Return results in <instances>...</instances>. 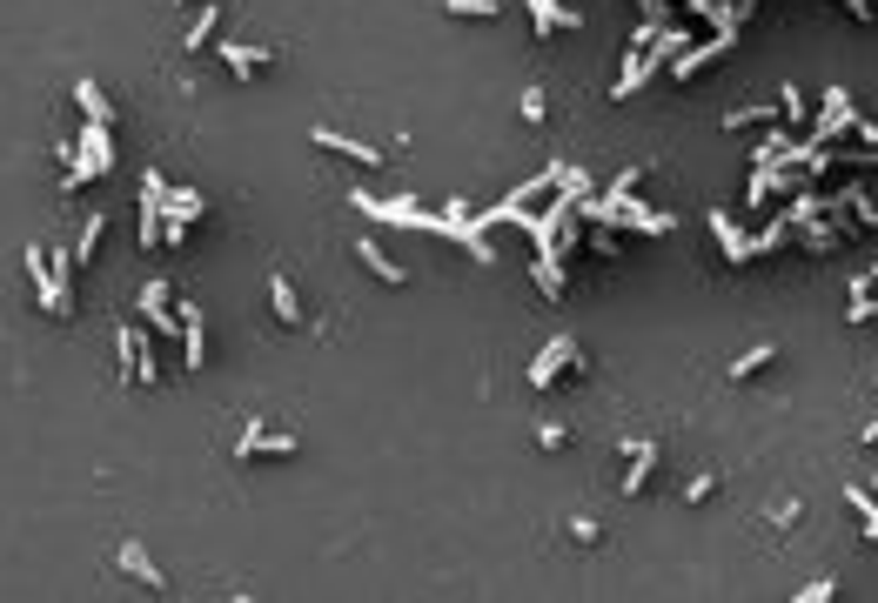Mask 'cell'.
I'll list each match as a JSON object with an SVG mask.
<instances>
[{"label": "cell", "mask_w": 878, "mask_h": 603, "mask_svg": "<svg viewBox=\"0 0 878 603\" xmlns=\"http://www.w3.org/2000/svg\"><path fill=\"white\" fill-rule=\"evenodd\" d=\"M711 235H718V255L731 268H744V262H758V255H751V235H744L738 222H731V215H724V208H711Z\"/></svg>", "instance_id": "obj_11"}, {"label": "cell", "mask_w": 878, "mask_h": 603, "mask_svg": "<svg viewBox=\"0 0 878 603\" xmlns=\"http://www.w3.org/2000/svg\"><path fill=\"white\" fill-rule=\"evenodd\" d=\"M778 121H785V128H805L811 114H805V88H798V81H785V88H778Z\"/></svg>", "instance_id": "obj_23"}, {"label": "cell", "mask_w": 878, "mask_h": 603, "mask_svg": "<svg viewBox=\"0 0 878 603\" xmlns=\"http://www.w3.org/2000/svg\"><path fill=\"white\" fill-rule=\"evenodd\" d=\"M114 563H121L128 577H141V583H148V590H168V577H161V563L148 557V550H141L135 536H121V550H114Z\"/></svg>", "instance_id": "obj_13"}, {"label": "cell", "mask_w": 878, "mask_h": 603, "mask_svg": "<svg viewBox=\"0 0 878 603\" xmlns=\"http://www.w3.org/2000/svg\"><path fill=\"white\" fill-rule=\"evenodd\" d=\"M21 268L34 275V295H41L47 315H74V268H81V262H74V248H54V255H47V248L27 242Z\"/></svg>", "instance_id": "obj_1"}, {"label": "cell", "mask_w": 878, "mask_h": 603, "mask_svg": "<svg viewBox=\"0 0 878 603\" xmlns=\"http://www.w3.org/2000/svg\"><path fill=\"white\" fill-rule=\"evenodd\" d=\"M530 7V27H537V41H550V34H570V27H584V14L577 7H563V0H523Z\"/></svg>", "instance_id": "obj_9"}, {"label": "cell", "mask_w": 878, "mask_h": 603, "mask_svg": "<svg viewBox=\"0 0 878 603\" xmlns=\"http://www.w3.org/2000/svg\"><path fill=\"white\" fill-rule=\"evenodd\" d=\"M74 101H81V114H88V121H101V128H114V121H121V114H114V101L101 94V81H94V74H81V81H74Z\"/></svg>", "instance_id": "obj_15"}, {"label": "cell", "mask_w": 878, "mask_h": 603, "mask_svg": "<svg viewBox=\"0 0 878 603\" xmlns=\"http://www.w3.org/2000/svg\"><path fill=\"white\" fill-rule=\"evenodd\" d=\"M563 443H570V429H563V423H537V449H563Z\"/></svg>", "instance_id": "obj_34"}, {"label": "cell", "mask_w": 878, "mask_h": 603, "mask_svg": "<svg viewBox=\"0 0 878 603\" xmlns=\"http://www.w3.org/2000/svg\"><path fill=\"white\" fill-rule=\"evenodd\" d=\"M557 376H584V349H577L570 335H557V342L537 349V362H530V389H550Z\"/></svg>", "instance_id": "obj_4"}, {"label": "cell", "mask_w": 878, "mask_h": 603, "mask_svg": "<svg viewBox=\"0 0 878 603\" xmlns=\"http://www.w3.org/2000/svg\"><path fill=\"white\" fill-rule=\"evenodd\" d=\"M845 503H852V510H858V523H865V536H872V543H878V503H872V490H858V483H852V490H845Z\"/></svg>", "instance_id": "obj_28"}, {"label": "cell", "mask_w": 878, "mask_h": 603, "mask_svg": "<svg viewBox=\"0 0 878 603\" xmlns=\"http://www.w3.org/2000/svg\"><path fill=\"white\" fill-rule=\"evenodd\" d=\"M295 449H302V443H295L289 429H262V443H255V456H275V463H289Z\"/></svg>", "instance_id": "obj_26"}, {"label": "cell", "mask_w": 878, "mask_h": 603, "mask_svg": "<svg viewBox=\"0 0 878 603\" xmlns=\"http://www.w3.org/2000/svg\"><path fill=\"white\" fill-rule=\"evenodd\" d=\"M724 128H731V134H744V128H778V101H771V108H765V101H744V108L724 114Z\"/></svg>", "instance_id": "obj_21"}, {"label": "cell", "mask_w": 878, "mask_h": 603, "mask_svg": "<svg viewBox=\"0 0 878 603\" xmlns=\"http://www.w3.org/2000/svg\"><path fill=\"white\" fill-rule=\"evenodd\" d=\"M135 389H161V356H155L148 322H141V335H135Z\"/></svg>", "instance_id": "obj_19"}, {"label": "cell", "mask_w": 878, "mask_h": 603, "mask_svg": "<svg viewBox=\"0 0 878 603\" xmlns=\"http://www.w3.org/2000/svg\"><path fill=\"white\" fill-rule=\"evenodd\" d=\"M872 496H878V469H872Z\"/></svg>", "instance_id": "obj_38"}, {"label": "cell", "mask_w": 878, "mask_h": 603, "mask_svg": "<svg viewBox=\"0 0 878 603\" xmlns=\"http://www.w3.org/2000/svg\"><path fill=\"white\" fill-rule=\"evenodd\" d=\"M275 61V47H248V41H222V67L235 74V81H255L262 67Z\"/></svg>", "instance_id": "obj_12"}, {"label": "cell", "mask_w": 878, "mask_h": 603, "mask_svg": "<svg viewBox=\"0 0 878 603\" xmlns=\"http://www.w3.org/2000/svg\"><path fill=\"white\" fill-rule=\"evenodd\" d=\"M517 108H523V121H530V128H543V121H550V94H543V88H523Z\"/></svg>", "instance_id": "obj_30"}, {"label": "cell", "mask_w": 878, "mask_h": 603, "mask_svg": "<svg viewBox=\"0 0 878 603\" xmlns=\"http://www.w3.org/2000/svg\"><path fill=\"white\" fill-rule=\"evenodd\" d=\"M450 21H496V0H443Z\"/></svg>", "instance_id": "obj_27"}, {"label": "cell", "mask_w": 878, "mask_h": 603, "mask_svg": "<svg viewBox=\"0 0 878 603\" xmlns=\"http://www.w3.org/2000/svg\"><path fill=\"white\" fill-rule=\"evenodd\" d=\"M356 262L369 268V275H376L383 289H403V282H409V268H403V262H389V248L376 242V235H362V242H356Z\"/></svg>", "instance_id": "obj_10"}, {"label": "cell", "mask_w": 878, "mask_h": 603, "mask_svg": "<svg viewBox=\"0 0 878 603\" xmlns=\"http://www.w3.org/2000/svg\"><path fill=\"white\" fill-rule=\"evenodd\" d=\"M731 47H738V27H711V41H691V47H684V54H677L671 67H664V74H671L677 88H691V81H698L704 67H711V61H724Z\"/></svg>", "instance_id": "obj_3"}, {"label": "cell", "mask_w": 878, "mask_h": 603, "mask_svg": "<svg viewBox=\"0 0 878 603\" xmlns=\"http://www.w3.org/2000/svg\"><path fill=\"white\" fill-rule=\"evenodd\" d=\"M798 516H805V503H798V496H785V503H771V530H791Z\"/></svg>", "instance_id": "obj_33"}, {"label": "cell", "mask_w": 878, "mask_h": 603, "mask_svg": "<svg viewBox=\"0 0 878 603\" xmlns=\"http://www.w3.org/2000/svg\"><path fill=\"white\" fill-rule=\"evenodd\" d=\"M718 490V469H698V476H691V483H684V503H704V496Z\"/></svg>", "instance_id": "obj_32"}, {"label": "cell", "mask_w": 878, "mask_h": 603, "mask_svg": "<svg viewBox=\"0 0 878 603\" xmlns=\"http://www.w3.org/2000/svg\"><path fill=\"white\" fill-rule=\"evenodd\" d=\"M362 208V215H369V222H396V228H423V235H443V215H429V208H416V201L409 195H369V188H356V195H349Z\"/></svg>", "instance_id": "obj_2"}, {"label": "cell", "mask_w": 878, "mask_h": 603, "mask_svg": "<svg viewBox=\"0 0 878 603\" xmlns=\"http://www.w3.org/2000/svg\"><path fill=\"white\" fill-rule=\"evenodd\" d=\"M215 34H222V7L208 0V7H195V21H188V34H181V54H202Z\"/></svg>", "instance_id": "obj_16"}, {"label": "cell", "mask_w": 878, "mask_h": 603, "mask_svg": "<svg viewBox=\"0 0 878 603\" xmlns=\"http://www.w3.org/2000/svg\"><path fill=\"white\" fill-rule=\"evenodd\" d=\"M865 449H878V423H865Z\"/></svg>", "instance_id": "obj_37"}, {"label": "cell", "mask_w": 878, "mask_h": 603, "mask_svg": "<svg viewBox=\"0 0 878 603\" xmlns=\"http://www.w3.org/2000/svg\"><path fill=\"white\" fill-rule=\"evenodd\" d=\"M262 429H269V423H255V416H248V423H242V436H235V449H228V456H235V463H255V443H262Z\"/></svg>", "instance_id": "obj_29"}, {"label": "cell", "mask_w": 878, "mask_h": 603, "mask_svg": "<svg viewBox=\"0 0 878 603\" xmlns=\"http://www.w3.org/2000/svg\"><path fill=\"white\" fill-rule=\"evenodd\" d=\"M181 369H188V376L208 369V322H202L195 302H181Z\"/></svg>", "instance_id": "obj_7"}, {"label": "cell", "mask_w": 878, "mask_h": 603, "mask_svg": "<svg viewBox=\"0 0 878 603\" xmlns=\"http://www.w3.org/2000/svg\"><path fill=\"white\" fill-rule=\"evenodd\" d=\"M872 289H878V262H872Z\"/></svg>", "instance_id": "obj_39"}, {"label": "cell", "mask_w": 878, "mask_h": 603, "mask_svg": "<svg viewBox=\"0 0 878 603\" xmlns=\"http://www.w3.org/2000/svg\"><path fill=\"white\" fill-rule=\"evenodd\" d=\"M141 322H148V335H155V342H168V335H175L181 302L168 295V282H148V289H141Z\"/></svg>", "instance_id": "obj_6"}, {"label": "cell", "mask_w": 878, "mask_h": 603, "mask_svg": "<svg viewBox=\"0 0 878 603\" xmlns=\"http://www.w3.org/2000/svg\"><path fill=\"white\" fill-rule=\"evenodd\" d=\"M168 215H188V222H202V215H208V195H202V188H168Z\"/></svg>", "instance_id": "obj_24"}, {"label": "cell", "mask_w": 878, "mask_h": 603, "mask_svg": "<svg viewBox=\"0 0 878 603\" xmlns=\"http://www.w3.org/2000/svg\"><path fill=\"white\" fill-rule=\"evenodd\" d=\"M101 235H108V215H88V222H81V235H74V262H94Z\"/></svg>", "instance_id": "obj_25"}, {"label": "cell", "mask_w": 878, "mask_h": 603, "mask_svg": "<svg viewBox=\"0 0 878 603\" xmlns=\"http://www.w3.org/2000/svg\"><path fill=\"white\" fill-rule=\"evenodd\" d=\"M309 141H316L322 155H342V161H356V168H383V148L376 141H356V134H342V128H309Z\"/></svg>", "instance_id": "obj_5"}, {"label": "cell", "mask_w": 878, "mask_h": 603, "mask_svg": "<svg viewBox=\"0 0 878 603\" xmlns=\"http://www.w3.org/2000/svg\"><path fill=\"white\" fill-rule=\"evenodd\" d=\"M845 322H858V329L878 322V295H852V302H845Z\"/></svg>", "instance_id": "obj_31"}, {"label": "cell", "mask_w": 878, "mask_h": 603, "mask_svg": "<svg viewBox=\"0 0 878 603\" xmlns=\"http://www.w3.org/2000/svg\"><path fill=\"white\" fill-rule=\"evenodd\" d=\"M657 74V61H651V47H631V61H624V74H617V81H610V101H631L637 88H644V81H651Z\"/></svg>", "instance_id": "obj_14"}, {"label": "cell", "mask_w": 878, "mask_h": 603, "mask_svg": "<svg viewBox=\"0 0 878 603\" xmlns=\"http://www.w3.org/2000/svg\"><path fill=\"white\" fill-rule=\"evenodd\" d=\"M825 597H838L832 577H818V583H805V590H798V603H825Z\"/></svg>", "instance_id": "obj_35"}, {"label": "cell", "mask_w": 878, "mask_h": 603, "mask_svg": "<svg viewBox=\"0 0 878 603\" xmlns=\"http://www.w3.org/2000/svg\"><path fill=\"white\" fill-rule=\"evenodd\" d=\"M872 389H878V376H872Z\"/></svg>", "instance_id": "obj_40"}, {"label": "cell", "mask_w": 878, "mask_h": 603, "mask_svg": "<svg viewBox=\"0 0 878 603\" xmlns=\"http://www.w3.org/2000/svg\"><path fill=\"white\" fill-rule=\"evenodd\" d=\"M530 282H537V295H543V302H563V295H570V282H563V255H537Z\"/></svg>", "instance_id": "obj_18"}, {"label": "cell", "mask_w": 878, "mask_h": 603, "mask_svg": "<svg viewBox=\"0 0 878 603\" xmlns=\"http://www.w3.org/2000/svg\"><path fill=\"white\" fill-rule=\"evenodd\" d=\"M785 242H798V222H791V208H785V215H771V222L751 235V255H778Z\"/></svg>", "instance_id": "obj_17"}, {"label": "cell", "mask_w": 878, "mask_h": 603, "mask_svg": "<svg viewBox=\"0 0 878 603\" xmlns=\"http://www.w3.org/2000/svg\"><path fill=\"white\" fill-rule=\"evenodd\" d=\"M570 536H577V543H584V550H590V543H597V536H604V530H597L590 516H577V523H570Z\"/></svg>", "instance_id": "obj_36"}, {"label": "cell", "mask_w": 878, "mask_h": 603, "mask_svg": "<svg viewBox=\"0 0 878 603\" xmlns=\"http://www.w3.org/2000/svg\"><path fill=\"white\" fill-rule=\"evenodd\" d=\"M269 309L282 315V322H302V302H295V282H289V275H282V268H275V275H269Z\"/></svg>", "instance_id": "obj_22"}, {"label": "cell", "mask_w": 878, "mask_h": 603, "mask_svg": "<svg viewBox=\"0 0 878 603\" xmlns=\"http://www.w3.org/2000/svg\"><path fill=\"white\" fill-rule=\"evenodd\" d=\"M624 456H631V469H624V496H644V490H651V476H657V463H664V449H657L651 436H631Z\"/></svg>", "instance_id": "obj_8"}, {"label": "cell", "mask_w": 878, "mask_h": 603, "mask_svg": "<svg viewBox=\"0 0 878 603\" xmlns=\"http://www.w3.org/2000/svg\"><path fill=\"white\" fill-rule=\"evenodd\" d=\"M771 362H778V342H751L744 356H731V369H724V376H731V382H751L758 369H771Z\"/></svg>", "instance_id": "obj_20"}]
</instances>
